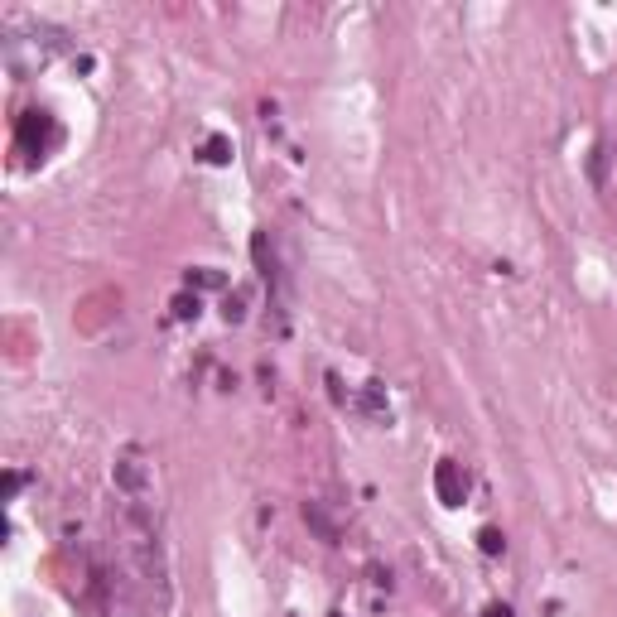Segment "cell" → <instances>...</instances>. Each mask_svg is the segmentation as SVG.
Segmentation results:
<instances>
[{
    "label": "cell",
    "mask_w": 617,
    "mask_h": 617,
    "mask_svg": "<svg viewBox=\"0 0 617 617\" xmlns=\"http://www.w3.org/2000/svg\"><path fill=\"white\" fill-rule=\"evenodd\" d=\"M478 540H483V555H502V545H507V540H502V531H492V526H487Z\"/></svg>",
    "instance_id": "9"
},
{
    "label": "cell",
    "mask_w": 617,
    "mask_h": 617,
    "mask_svg": "<svg viewBox=\"0 0 617 617\" xmlns=\"http://www.w3.org/2000/svg\"><path fill=\"white\" fill-rule=\"evenodd\" d=\"M434 492H439L444 507H463V497H468V478H463V468H458L454 458H444V463L434 468Z\"/></svg>",
    "instance_id": "3"
},
{
    "label": "cell",
    "mask_w": 617,
    "mask_h": 617,
    "mask_svg": "<svg viewBox=\"0 0 617 617\" xmlns=\"http://www.w3.org/2000/svg\"><path fill=\"white\" fill-rule=\"evenodd\" d=\"M483 617H511V608H507V603H487Z\"/></svg>",
    "instance_id": "11"
},
{
    "label": "cell",
    "mask_w": 617,
    "mask_h": 617,
    "mask_svg": "<svg viewBox=\"0 0 617 617\" xmlns=\"http://www.w3.org/2000/svg\"><path fill=\"white\" fill-rule=\"evenodd\" d=\"M589 174H593V184H598V188L608 184V145H603V140H598V145H593V160H589Z\"/></svg>",
    "instance_id": "6"
},
{
    "label": "cell",
    "mask_w": 617,
    "mask_h": 617,
    "mask_svg": "<svg viewBox=\"0 0 617 617\" xmlns=\"http://www.w3.org/2000/svg\"><path fill=\"white\" fill-rule=\"evenodd\" d=\"M121 531H126V550H131V569L135 584L145 593V603L155 598V608H169V560H164V540H160V521L145 502L126 497L121 507Z\"/></svg>",
    "instance_id": "1"
},
{
    "label": "cell",
    "mask_w": 617,
    "mask_h": 617,
    "mask_svg": "<svg viewBox=\"0 0 617 617\" xmlns=\"http://www.w3.org/2000/svg\"><path fill=\"white\" fill-rule=\"evenodd\" d=\"M208 160H213V164H227V160H232V145H227L222 135H213V140H208Z\"/></svg>",
    "instance_id": "8"
},
{
    "label": "cell",
    "mask_w": 617,
    "mask_h": 617,
    "mask_svg": "<svg viewBox=\"0 0 617 617\" xmlns=\"http://www.w3.org/2000/svg\"><path fill=\"white\" fill-rule=\"evenodd\" d=\"M174 314H179V319H193V314H198V299H174Z\"/></svg>",
    "instance_id": "10"
},
{
    "label": "cell",
    "mask_w": 617,
    "mask_h": 617,
    "mask_svg": "<svg viewBox=\"0 0 617 617\" xmlns=\"http://www.w3.org/2000/svg\"><path fill=\"white\" fill-rule=\"evenodd\" d=\"M362 405H367V415H376V420H386V405H381V386H367V396H362Z\"/></svg>",
    "instance_id": "7"
},
{
    "label": "cell",
    "mask_w": 617,
    "mask_h": 617,
    "mask_svg": "<svg viewBox=\"0 0 617 617\" xmlns=\"http://www.w3.org/2000/svg\"><path fill=\"white\" fill-rule=\"evenodd\" d=\"M111 478H116V487H121L126 497H135V502H145V487H150V468H145V458H140V449H126V454L116 458V468H111Z\"/></svg>",
    "instance_id": "2"
},
{
    "label": "cell",
    "mask_w": 617,
    "mask_h": 617,
    "mask_svg": "<svg viewBox=\"0 0 617 617\" xmlns=\"http://www.w3.org/2000/svg\"><path fill=\"white\" fill-rule=\"evenodd\" d=\"M304 521L314 526V536H319L323 545H338V526L328 521V511H323L319 502H304Z\"/></svg>",
    "instance_id": "4"
},
{
    "label": "cell",
    "mask_w": 617,
    "mask_h": 617,
    "mask_svg": "<svg viewBox=\"0 0 617 617\" xmlns=\"http://www.w3.org/2000/svg\"><path fill=\"white\" fill-rule=\"evenodd\" d=\"M49 135H54L49 116H44V111H29V116H25V131H20V140H25V145H34V140H39V150H44V140H49Z\"/></svg>",
    "instance_id": "5"
}]
</instances>
